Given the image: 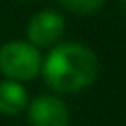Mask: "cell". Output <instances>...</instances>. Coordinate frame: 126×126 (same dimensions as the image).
I'll use <instances>...</instances> for the list:
<instances>
[{
    "label": "cell",
    "instance_id": "cell-1",
    "mask_svg": "<svg viewBox=\"0 0 126 126\" xmlns=\"http://www.w3.org/2000/svg\"><path fill=\"white\" fill-rule=\"evenodd\" d=\"M100 71L96 53L77 41L57 43L45 59H41V73L47 87L55 93L75 94L89 89Z\"/></svg>",
    "mask_w": 126,
    "mask_h": 126
},
{
    "label": "cell",
    "instance_id": "cell-2",
    "mask_svg": "<svg viewBox=\"0 0 126 126\" xmlns=\"http://www.w3.org/2000/svg\"><path fill=\"white\" fill-rule=\"evenodd\" d=\"M41 71V53L30 41H6L0 47V73L12 81H30Z\"/></svg>",
    "mask_w": 126,
    "mask_h": 126
},
{
    "label": "cell",
    "instance_id": "cell-3",
    "mask_svg": "<svg viewBox=\"0 0 126 126\" xmlns=\"http://www.w3.org/2000/svg\"><path fill=\"white\" fill-rule=\"evenodd\" d=\"M63 33H65V20L59 12L53 10H41L33 14L26 28L28 41L35 47L55 45Z\"/></svg>",
    "mask_w": 126,
    "mask_h": 126
},
{
    "label": "cell",
    "instance_id": "cell-4",
    "mask_svg": "<svg viewBox=\"0 0 126 126\" xmlns=\"http://www.w3.org/2000/svg\"><path fill=\"white\" fill-rule=\"evenodd\" d=\"M67 104L53 94H39L28 102V122L30 126H69Z\"/></svg>",
    "mask_w": 126,
    "mask_h": 126
},
{
    "label": "cell",
    "instance_id": "cell-5",
    "mask_svg": "<svg viewBox=\"0 0 126 126\" xmlns=\"http://www.w3.org/2000/svg\"><path fill=\"white\" fill-rule=\"evenodd\" d=\"M28 91L20 81L4 79L0 81V114L14 116L28 106Z\"/></svg>",
    "mask_w": 126,
    "mask_h": 126
},
{
    "label": "cell",
    "instance_id": "cell-6",
    "mask_svg": "<svg viewBox=\"0 0 126 126\" xmlns=\"http://www.w3.org/2000/svg\"><path fill=\"white\" fill-rule=\"evenodd\" d=\"M59 4L63 8H67L69 12L73 14H79V16H89V14H94L102 8L104 0H59Z\"/></svg>",
    "mask_w": 126,
    "mask_h": 126
},
{
    "label": "cell",
    "instance_id": "cell-7",
    "mask_svg": "<svg viewBox=\"0 0 126 126\" xmlns=\"http://www.w3.org/2000/svg\"><path fill=\"white\" fill-rule=\"evenodd\" d=\"M118 12H120L122 20L126 22V0H118Z\"/></svg>",
    "mask_w": 126,
    "mask_h": 126
},
{
    "label": "cell",
    "instance_id": "cell-8",
    "mask_svg": "<svg viewBox=\"0 0 126 126\" xmlns=\"http://www.w3.org/2000/svg\"><path fill=\"white\" fill-rule=\"evenodd\" d=\"M18 2H30V0H18Z\"/></svg>",
    "mask_w": 126,
    "mask_h": 126
}]
</instances>
